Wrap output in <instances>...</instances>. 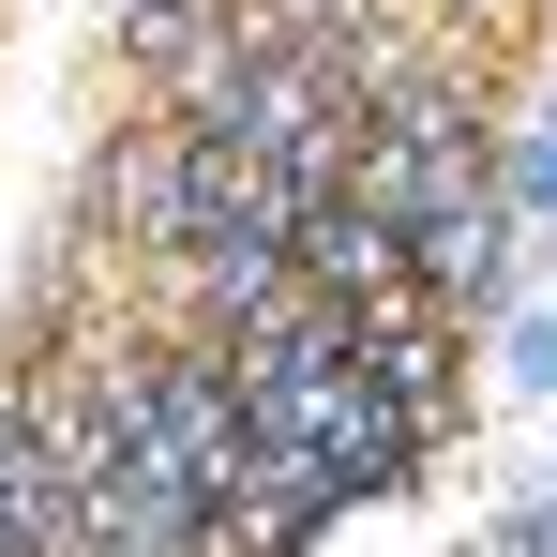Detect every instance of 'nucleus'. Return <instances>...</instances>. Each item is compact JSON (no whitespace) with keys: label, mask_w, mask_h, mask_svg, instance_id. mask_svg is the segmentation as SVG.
<instances>
[{"label":"nucleus","mask_w":557,"mask_h":557,"mask_svg":"<svg viewBox=\"0 0 557 557\" xmlns=\"http://www.w3.org/2000/svg\"><path fill=\"white\" fill-rule=\"evenodd\" d=\"M0 422H15V362H0Z\"/></svg>","instance_id":"f03ea898"},{"label":"nucleus","mask_w":557,"mask_h":557,"mask_svg":"<svg viewBox=\"0 0 557 557\" xmlns=\"http://www.w3.org/2000/svg\"><path fill=\"white\" fill-rule=\"evenodd\" d=\"M301 557H453V512H422V497L362 482V497H332V512L301 528Z\"/></svg>","instance_id":"f257e3e1"}]
</instances>
